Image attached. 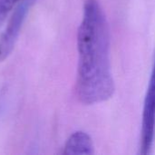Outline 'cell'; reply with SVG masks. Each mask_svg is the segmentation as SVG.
<instances>
[{
    "label": "cell",
    "instance_id": "cell-1",
    "mask_svg": "<svg viewBox=\"0 0 155 155\" xmlns=\"http://www.w3.org/2000/svg\"><path fill=\"white\" fill-rule=\"evenodd\" d=\"M76 94L91 105L109 100L115 90L111 68V37L105 13L98 0H86L77 30Z\"/></svg>",
    "mask_w": 155,
    "mask_h": 155
},
{
    "label": "cell",
    "instance_id": "cell-2",
    "mask_svg": "<svg viewBox=\"0 0 155 155\" xmlns=\"http://www.w3.org/2000/svg\"><path fill=\"white\" fill-rule=\"evenodd\" d=\"M155 134V56L151 76L143 102L141 136H140V153L143 155L151 153L153 144Z\"/></svg>",
    "mask_w": 155,
    "mask_h": 155
},
{
    "label": "cell",
    "instance_id": "cell-3",
    "mask_svg": "<svg viewBox=\"0 0 155 155\" xmlns=\"http://www.w3.org/2000/svg\"><path fill=\"white\" fill-rule=\"evenodd\" d=\"M29 5L30 0H23L18 3L13 11L5 29L0 36V63L7 59L14 50L27 14Z\"/></svg>",
    "mask_w": 155,
    "mask_h": 155
},
{
    "label": "cell",
    "instance_id": "cell-4",
    "mask_svg": "<svg viewBox=\"0 0 155 155\" xmlns=\"http://www.w3.org/2000/svg\"><path fill=\"white\" fill-rule=\"evenodd\" d=\"M63 153L65 155L94 154V146L91 136L84 131L73 133L65 142Z\"/></svg>",
    "mask_w": 155,
    "mask_h": 155
},
{
    "label": "cell",
    "instance_id": "cell-5",
    "mask_svg": "<svg viewBox=\"0 0 155 155\" xmlns=\"http://www.w3.org/2000/svg\"><path fill=\"white\" fill-rule=\"evenodd\" d=\"M20 0H0V25Z\"/></svg>",
    "mask_w": 155,
    "mask_h": 155
}]
</instances>
